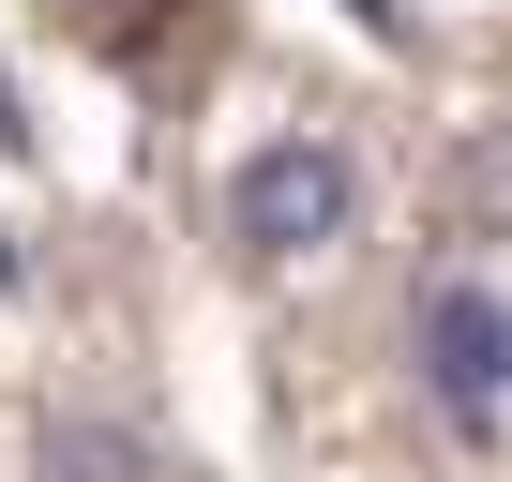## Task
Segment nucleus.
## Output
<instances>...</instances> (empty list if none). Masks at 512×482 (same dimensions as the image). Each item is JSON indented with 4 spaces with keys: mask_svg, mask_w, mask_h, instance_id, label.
<instances>
[{
    "mask_svg": "<svg viewBox=\"0 0 512 482\" xmlns=\"http://www.w3.org/2000/svg\"><path fill=\"white\" fill-rule=\"evenodd\" d=\"M226 241L241 257H332V241H362V166L332 136H272V151H241L226 166Z\"/></svg>",
    "mask_w": 512,
    "mask_h": 482,
    "instance_id": "f257e3e1",
    "label": "nucleus"
},
{
    "mask_svg": "<svg viewBox=\"0 0 512 482\" xmlns=\"http://www.w3.org/2000/svg\"><path fill=\"white\" fill-rule=\"evenodd\" d=\"M0 287H16V241H0Z\"/></svg>",
    "mask_w": 512,
    "mask_h": 482,
    "instance_id": "20e7f679",
    "label": "nucleus"
},
{
    "mask_svg": "<svg viewBox=\"0 0 512 482\" xmlns=\"http://www.w3.org/2000/svg\"><path fill=\"white\" fill-rule=\"evenodd\" d=\"M61 16H76V31H106V46H121V31H136V0H61Z\"/></svg>",
    "mask_w": 512,
    "mask_h": 482,
    "instance_id": "7ed1b4c3",
    "label": "nucleus"
},
{
    "mask_svg": "<svg viewBox=\"0 0 512 482\" xmlns=\"http://www.w3.org/2000/svg\"><path fill=\"white\" fill-rule=\"evenodd\" d=\"M407 347H422V392H437L452 437H482V422L512 407V302H497L482 272H437V287L407 302Z\"/></svg>",
    "mask_w": 512,
    "mask_h": 482,
    "instance_id": "f03ea898",
    "label": "nucleus"
}]
</instances>
